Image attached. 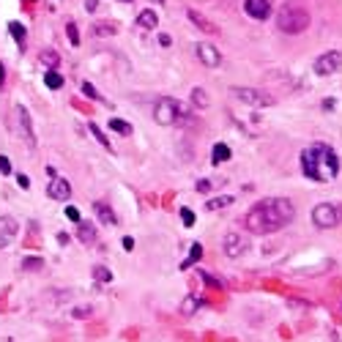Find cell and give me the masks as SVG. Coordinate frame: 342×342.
Here are the masks:
<instances>
[{"label":"cell","instance_id":"6da1fadb","mask_svg":"<svg viewBox=\"0 0 342 342\" xmlns=\"http://www.w3.org/2000/svg\"><path fill=\"white\" fill-rule=\"evenodd\" d=\"M293 217H296V208L288 197H266L258 205H252L244 217V225L249 233L254 236H268L282 230L285 225H290Z\"/></svg>","mask_w":342,"mask_h":342},{"label":"cell","instance_id":"7a4b0ae2","mask_svg":"<svg viewBox=\"0 0 342 342\" xmlns=\"http://www.w3.org/2000/svg\"><path fill=\"white\" fill-rule=\"evenodd\" d=\"M301 173L304 178L315 181V184H329V181L337 178L339 173V156L331 145H323V142H315V145H307L301 151Z\"/></svg>","mask_w":342,"mask_h":342},{"label":"cell","instance_id":"3957f363","mask_svg":"<svg viewBox=\"0 0 342 342\" xmlns=\"http://www.w3.org/2000/svg\"><path fill=\"white\" fill-rule=\"evenodd\" d=\"M154 121L159 126H189L195 121V113L184 101H178L173 96H159L154 101Z\"/></svg>","mask_w":342,"mask_h":342},{"label":"cell","instance_id":"277c9868","mask_svg":"<svg viewBox=\"0 0 342 342\" xmlns=\"http://www.w3.org/2000/svg\"><path fill=\"white\" fill-rule=\"evenodd\" d=\"M276 25H280L282 33L288 36H296V33H304L309 28V11L301 9V6H282L280 17H276Z\"/></svg>","mask_w":342,"mask_h":342},{"label":"cell","instance_id":"5b68a950","mask_svg":"<svg viewBox=\"0 0 342 342\" xmlns=\"http://www.w3.org/2000/svg\"><path fill=\"white\" fill-rule=\"evenodd\" d=\"M342 222V208L334 203H317L312 208V225L317 230H331Z\"/></svg>","mask_w":342,"mask_h":342},{"label":"cell","instance_id":"8992f818","mask_svg":"<svg viewBox=\"0 0 342 342\" xmlns=\"http://www.w3.org/2000/svg\"><path fill=\"white\" fill-rule=\"evenodd\" d=\"M230 93L238 99V101H244V104H249V107H274L276 104V99L271 96V93H266V91H258V88H230Z\"/></svg>","mask_w":342,"mask_h":342},{"label":"cell","instance_id":"52a82bcc","mask_svg":"<svg viewBox=\"0 0 342 342\" xmlns=\"http://www.w3.org/2000/svg\"><path fill=\"white\" fill-rule=\"evenodd\" d=\"M14 126H17V134L19 140L25 142L28 148H36V132H33V121H30V113L25 107H17L14 110Z\"/></svg>","mask_w":342,"mask_h":342},{"label":"cell","instance_id":"ba28073f","mask_svg":"<svg viewBox=\"0 0 342 342\" xmlns=\"http://www.w3.org/2000/svg\"><path fill=\"white\" fill-rule=\"evenodd\" d=\"M246 249H249V241H246V236L238 233V230H233V233H227L222 238V252H225L230 260H238L241 254H246Z\"/></svg>","mask_w":342,"mask_h":342},{"label":"cell","instance_id":"9c48e42d","mask_svg":"<svg viewBox=\"0 0 342 342\" xmlns=\"http://www.w3.org/2000/svg\"><path fill=\"white\" fill-rule=\"evenodd\" d=\"M342 69V52L339 50H329V52H323L320 58L315 60V74L317 77H329L334 74V71H339Z\"/></svg>","mask_w":342,"mask_h":342},{"label":"cell","instance_id":"30bf717a","mask_svg":"<svg viewBox=\"0 0 342 342\" xmlns=\"http://www.w3.org/2000/svg\"><path fill=\"white\" fill-rule=\"evenodd\" d=\"M19 233V225L14 217H0V249H6Z\"/></svg>","mask_w":342,"mask_h":342},{"label":"cell","instance_id":"8fae6325","mask_svg":"<svg viewBox=\"0 0 342 342\" xmlns=\"http://www.w3.org/2000/svg\"><path fill=\"white\" fill-rule=\"evenodd\" d=\"M195 52H197V58H200L208 69H217L219 63H222V55H219V50H217L213 44H205V41H203V44L195 47Z\"/></svg>","mask_w":342,"mask_h":342},{"label":"cell","instance_id":"7c38bea8","mask_svg":"<svg viewBox=\"0 0 342 342\" xmlns=\"http://www.w3.org/2000/svg\"><path fill=\"white\" fill-rule=\"evenodd\" d=\"M47 195H50L52 200H58V203H66L71 197V184L66 178H52L50 186H47Z\"/></svg>","mask_w":342,"mask_h":342},{"label":"cell","instance_id":"4fadbf2b","mask_svg":"<svg viewBox=\"0 0 342 342\" xmlns=\"http://www.w3.org/2000/svg\"><path fill=\"white\" fill-rule=\"evenodd\" d=\"M244 11L252 19H268L271 17V3L268 0H244Z\"/></svg>","mask_w":342,"mask_h":342},{"label":"cell","instance_id":"5bb4252c","mask_svg":"<svg viewBox=\"0 0 342 342\" xmlns=\"http://www.w3.org/2000/svg\"><path fill=\"white\" fill-rule=\"evenodd\" d=\"M93 211H96V217H99V222H104V225H118V217H115V211L110 208V205L104 203V200H96L93 203Z\"/></svg>","mask_w":342,"mask_h":342},{"label":"cell","instance_id":"9a60e30c","mask_svg":"<svg viewBox=\"0 0 342 342\" xmlns=\"http://www.w3.org/2000/svg\"><path fill=\"white\" fill-rule=\"evenodd\" d=\"M186 17H189V22H192L195 28L205 30V33H217V25H213L211 19H205V17H203L200 11H192V9H189V11H186Z\"/></svg>","mask_w":342,"mask_h":342},{"label":"cell","instance_id":"2e32d148","mask_svg":"<svg viewBox=\"0 0 342 342\" xmlns=\"http://www.w3.org/2000/svg\"><path fill=\"white\" fill-rule=\"evenodd\" d=\"M77 238H79V241H82V244H93V241H96V227H93V225H88V222H77Z\"/></svg>","mask_w":342,"mask_h":342},{"label":"cell","instance_id":"e0dca14e","mask_svg":"<svg viewBox=\"0 0 342 342\" xmlns=\"http://www.w3.org/2000/svg\"><path fill=\"white\" fill-rule=\"evenodd\" d=\"M230 156H233V154H230V148L225 145V142H217V145L211 148V162H213V164H222V162H227Z\"/></svg>","mask_w":342,"mask_h":342},{"label":"cell","instance_id":"ac0fdd59","mask_svg":"<svg viewBox=\"0 0 342 342\" xmlns=\"http://www.w3.org/2000/svg\"><path fill=\"white\" fill-rule=\"evenodd\" d=\"M137 25L140 28H145V30H154L159 25V17H156V11H140V17H137Z\"/></svg>","mask_w":342,"mask_h":342},{"label":"cell","instance_id":"d6986e66","mask_svg":"<svg viewBox=\"0 0 342 342\" xmlns=\"http://www.w3.org/2000/svg\"><path fill=\"white\" fill-rule=\"evenodd\" d=\"M44 85H47L50 91L63 88V74H60V71H55V69H50V71L44 74Z\"/></svg>","mask_w":342,"mask_h":342},{"label":"cell","instance_id":"ffe728a7","mask_svg":"<svg viewBox=\"0 0 342 342\" xmlns=\"http://www.w3.org/2000/svg\"><path fill=\"white\" fill-rule=\"evenodd\" d=\"M200 307H203V298L200 296H186L184 304H181V312H184V315H195Z\"/></svg>","mask_w":342,"mask_h":342},{"label":"cell","instance_id":"44dd1931","mask_svg":"<svg viewBox=\"0 0 342 342\" xmlns=\"http://www.w3.org/2000/svg\"><path fill=\"white\" fill-rule=\"evenodd\" d=\"M110 129L118 132V134H132V123L121 121V118H113V121H110Z\"/></svg>","mask_w":342,"mask_h":342},{"label":"cell","instance_id":"7402d4cb","mask_svg":"<svg viewBox=\"0 0 342 342\" xmlns=\"http://www.w3.org/2000/svg\"><path fill=\"white\" fill-rule=\"evenodd\" d=\"M230 203H233V197H227V195H225V197H213V200H208L205 205H208L211 211H217V208H227Z\"/></svg>","mask_w":342,"mask_h":342},{"label":"cell","instance_id":"603a6c76","mask_svg":"<svg viewBox=\"0 0 342 342\" xmlns=\"http://www.w3.org/2000/svg\"><path fill=\"white\" fill-rule=\"evenodd\" d=\"M9 30H11V36L17 38L19 44L25 41V25H22V22H11V25H9Z\"/></svg>","mask_w":342,"mask_h":342},{"label":"cell","instance_id":"cb8c5ba5","mask_svg":"<svg viewBox=\"0 0 342 342\" xmlns=\"http://www.w3.org/2000/svg\"><path fill=\"white\" fill-rule=\"evenodd\" d=\"M22 268H28V271H38V268H44V260L41 258H25V260H22Z\"/></svg>","mask_w":342,"mask_h":342},{"label":"cell","instance_id":"d4e9b609","mask_svg":"<svg viewBox=\"0 0 342 342\" xmlns=\"http://www.w3.org/2000/svg\"><path fill=\"white\" fill-rule=\"evenodd\" d=\"M93 276H96V282H113V271H107L104 266L93 268Z\"/></svg>","mask_w":342,"mask_h":342},{"label":"cell","instance_id":"484cf974","mask_svg":"<svg viewBox=\"0 0 342 342\" xmlns=\"http://www.w3.org/2000/svg\"><path fill=\"white\" fill-rule=\"evenodd\" d=\"M192 101H195L197 107H208V96H205L203 88H195V91H192Z\"/></svg>","mask_w":342,"mask_h":342},{"label":"cell","instance_id":"4316f807","mask_svg":"<svg viewBox=\"0 0 342 342\" xmlns=\"http://www.w3.org/2000/svg\"><path fill=\"white\" fill-rule=\"evenodd\" d=\"M200 258H203V246L200 244H192V252H189V260L184 263V268H189V263H197Z\"/></svg>","mask_w":342,"mask_h":342},{"label":"cell","instance_id":"83f0119b","mask_svg":"<svg viewBox=\"0 0 342 342\" xmlns=\"http://www.w3.org/2000/svg\"><path fill=\"white\" fill-rule=\"evenodd\" d=\"M96 36H115V25H107V22H96Z\"/></svg>","mask_w":342,"mask_h":342},{"label":"cell","instance_id":"f1b7e54d","mask_svg":"<svg viewBox=\"0 0 342 342\" xmlns=\"http://www.w3.org/2000/svg\"><path fill=\"white\" fill-rule=\"evenodd\" d=\"M88 129L93 132V137H96V140L101 142V145H104V148H110V140L104 137V132H101V129H99V126H96V123H88Z\"/></svg>","mask_w":342,"mask_h":342},{"label":"cell","instance_id":"f546056e","mask_svg":"<svg viewBox=\"0 0 342 342\" xmlns=\"http://www.w3.org/2000/svg\"><path fill=\"white\" fill-rule=\"evenodd\" d=\"M41 63H47V66H52V69H55V63H58V52H55V50L41 52Z\"/></svg>","mask_w":342,"mask_h":342},{"label":"cell","instance_id":"4dcf8cb0","mask_svg":"<svg viewBox=\"0 0 342 342\" xmlns=\"http://www.w3.org/2000/svg\"><path fill=\"white\" fill-rule=\"evenodd\" d=\"M82 93H85V96H88V99H93V101H101V96H99V91H96V88H93V85H91V82H82Z\"/></svg>","mask_w":342,"mask_h":342},{"label":"cell","instance_id":"1f68e13d","mask_svg":"<svg viewBox=\"0 0 342 342\" xmlns=\"http://www.w3.org/2000/svg\"><path fill=\"white\" fill-rule=\"evenodd\" d=\"M66 33H69V41L71 44H79V33H77V25H74V22H69V25H66Z\"/></svg>","mask_w":342,"mask_h":342},{"label":"cell","instance_id":"d6a6232c","mask_svg":"<svg viewBox=\"0 0 342 342\" xmlns=\"http://www.w3.org/2000/svg\"><path fill=\"white\" fill-rule=\"evenodd\" d=\"M181 222H184L186 227H192V225H195V213H192V208H181Z\"/></svg>","mask_w":342,"mask_h":342},{"label":"cell","instance_id":"836d02e7","mask_svg":"<svg viewBox=\"0 0 342 342\" xmlns=\"http://www.w3.org/2000/svg\"><path fill=\"white\" fill-rule=\"evenodd\" d=\"M11 173V162H9V156H0V176H9Z\"/></svg>","mask_w":342,"mask_h":342},{"label":"cell","instance_id":"e575fe53","mask_svg":"<svg viewBox=\"0 0 342 342\" xmlns=\"http://www.w3.org/2000/svg\"><path fill=\"white\" fill-rule=\"evenodd\" d=\"M17 184H19L22 189H30V178H28V176H22V173H19V176H17Z\"/></svg>","mask_w":342,"mask_h":342},{"label":"cell","instance_id":"d590c367","mask_svg":"<svg viewBox=\"0 0 342 342\" xmlns=\"http://www.w3.org/2000/svg\"><path fill=\"white\" fill-rule=\"evenodd\" d=\"M66 217H69L71 222H79V211H77V208H71V205H69V208H66Z\"/></svg>","mask_w":342,"mask_h":342},{"label":"cell","instance_id":"8d00e7d4","mask_svg":"<svg viewBox=\"0 0 342 342\" xmlns=\"http://www.w3.org/2000/svg\"><path fill=\"white\" fill-rule=\"evenodd\" d=\"M74 315H77V317H88V315H91V307H85V309L79 307V309H74Z\"/></svg>","mask_w":342,"mask_h":342},{"label":"cell","instance_id":"74e56055","mask_svg":"<svg viewBox=\"0 0 342 342\" xmlns=\"http://www.w3.org/2000/svg\"><path fill=\"white\" fill-rule=\"evenodd\" d=\"M121 244H123V249H126V252H132V249H134V241H132V238H129V236H126V238H123V241H121Z\"/></svg>","mask_w":342,"mask_h":342},{"label":"cell","instance_id":"f35d334b","mask_svg":"<svg viewBox=\"0 0 342 342\" xmlns=\"http://www.w3.org/2000/svg\"><path fill=\"white\" fill-rule=\"evenodd\" d=\"M159 44H162V47H170V44H173V38L167 36V33H162V36H159Z\"/></svg>","mask_w":342,"mask_h":342},{"label":"cell","instance_id":"ab89813d","mask_svg":"<svg viewBox=\"0 0 342 342\" xmlns=\"http://www.w3.org/2000/svg\"><path fill=\"white\" fill-rule=\"evenodd\" d=\"M197 189H200V192H208V189H211V184H208V181H197Z\"/></svg>","mask_w":342,"mask_h":342},{"label":"cell","instance_id":"60d3db41","mask_svg":"<svg viewBox=\"0 0 342 342\" xmlns=\"http://www.w3.org/2000/svg\"><path fill=\"white\" fill-rule=\"evenodd\" d=\"M96 3H99V0H85V9H88V11H96Z\"/></svg>","mask_w":342,"mask_h":342},{"label":"cell","instance_id":"b9f144b4","mask_svg":"<svg viewBox=\"0 0 342 342\" xmlns=\"http://www.w3.org/2000/svg\"><path fill=\"white\" fill-rule=\"evenodd\" d=\"M58 241H60L63 246H66V244H69V236H66V233H58Z\"/></svg>","mask_w":342,"mask_h":342},{"label":"cell","instance_id":"7bdbcfd3","mask_svg":"<svg viewBox=\"0 0 342 342\" xmlns=\"http://www.w3.org/2000/svg\"><path fill=\"white\" fill-rule=\"evenodd\" d=\"M3 82H6V71H3V63H0V88H3Z\"/></svg>","mask_w":342,"mask_h":342},{"label":"cell","instance_id":"ee69618b","mask_svg":"<svg viewBox=\"0 0 342 342\" xmlns=\"http://www.w3.org/2000/svg\"><path fill=\"white\" fill-rule=\"evenodd\" d=\"M151 3H156V6H162V3H164V0H151Z\"/></svg>","mask_w":342,"mask_h":342},{"label":"cell","instance_id":"f6af8a7d","mask_svg":"<svg viewBox=\"0 0 342 342\" xmlns=\"http://www.w3.org/2000/svg\"><path fill=\"white\" fill-rule=\"evenodd\" d=\"M123 3H132V0H123Z\"/></svg>","mask_w":342,"mask_h":342},{"label":"cell","instance_id":"bcb514c9","mask_svg":"<svg viewBox=\"0 0 342 342\" xmlns=\"http://www.w3.org/2000/svg\"><path fill=\"white\" fill-rule=\"evenodd\" d=\"M339 309H342V307H339Z\"/></svg>","mask_w":342,"mask_h":342}]
</instances>
